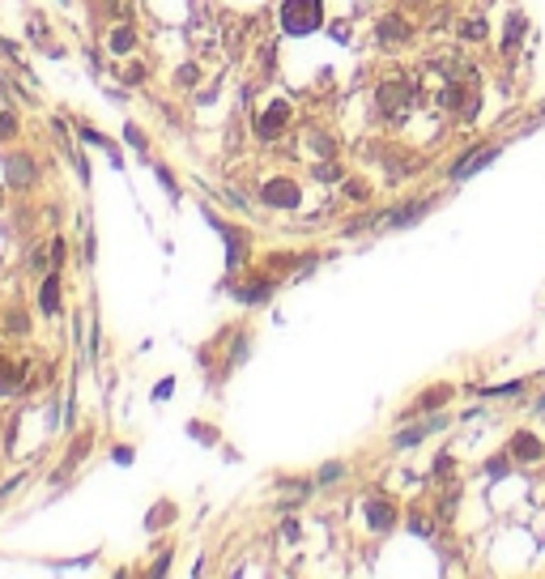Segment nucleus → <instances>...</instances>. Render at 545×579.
I'll return each instance as SVG.
<instances>
[{
    "label": "nucleus",
    "instance_id": "obj_19",
    "mask_svg": "<svg viewBox=\"0 0 545 579\" xmlns=\"http://www.w3.org/2000/svg\"><path fill=\"white\" fill-rule=\"evenodd\" d=\"M465 34H469V38H482V34H486V21H469Z\"/></svg>",
    "mask_w": 545,
    "mask_h": 579
},
{
    "label": "nucleus",
    "instance_id": "obj_2",
    "mask_svg": "<svg viewBox=\"0 0 545 579\" xmlns=\"http://www.w3.org/2000/svg\"><path fill=\"white\" fill-rule=\"evenodd\" d=\"M409 98H414V81H409V77H388V81L379 85V107H384V111H392V115H396V111H405V107H409Z\"/></svg>",
    "mask_w": 545,
    "mask_h": 579
},
{
    "label": "nucleus",
    "instance_id": "obj_1",
    "mask_svg": "<svg viewBox=\"0 0 545 579\" xmlns=\"http://www.w3.org/2000/svg\"><path fill=\"white\" fill-rule=\"evenodd\" d=\"M324 26V0H286L281 4V30L286 34H311Z\"/></svg>",
    "mask_w": 545,
    "mask_h": 579
},
{
    "label": "nucleus",
    "instance_id": "obj_14",
    "mask_svg": "<svg viewBox=\"0 0 545 579\" xmlns=\"http://www.w3.org/2000/svg\"><path fill=\"white\" fill-rule=\"evenodd\" d=\"M111 51H115V55H124V51H132V30H128V26L111 34Z\"/></svg>",
    "mask_w": 545,
    "mask_h": 579
},
{
    "label": "nucleus",
    "instance_id": "obj_12",
    "mask_svg": "<svg viewBox=\"0 0 545 579\" xmlns=\"http://www.w3.org/2000/svg\"><path fill=\"white\" fill-rule=\"evenodd\" d=\"M17 388H21V371L0 358V392H17Z\"/></svg>",
    "mask_w": 545,
    "mask_h": 579
},
{
    "label": "nucleus",
    "instance_id": "obj_8",
    "mask_svg": "<svg viewBox=\"0 0 545 579\" xmlns=\"http://www.w3.org/2000/svg\"><path fill=\"white\" fill-rule=\"evenodd\" d=\"M512 456L533 465V460H541V456H545V448H541V439H537V435H516V443H512Z\"/></svg>",
    "mask_w": 545,
    "mask_h": 579
},
{
    "label": "nucleus",
    "instance_id": "obj_5",
    "mask_svg": "<svg viewBox=\"0 0 545 579\" xmlns=\"http://www.w3.org/2000/svg\"><path fill=\"white\" fill-rule=\"evenodd\" d=\"M286 119H290V102H273V107L264 111V119H256V132L269 141V136H277V132L286 128Z\"/></svg>",
    "mask_w": 545,
    "mask_h": 579
},
{
    "label": "nucleus",
    "instance_id": "obj_7",
    "mask_svg": "<svg viewBox=\"0 0 545 579\" xmlns=\"http://www.w3.org/2000/svg\"><path fill=\"white\" fill-rule=\"evenodd\" d=\"M213 226H217V230H222V239L230 243V251H226V264L234 269V264L247 256V234H243V230H234V226H226V222H213Z\"/></svg>",
    "mask_w": 545,
    "mask_h": 579
},
{
    "label": "nucleus",
    "instance_id": "obj_9",
    "mask_svg": "<svg viewBox=\"0 0 545 579\" xmlns=\"http://www.w3.org/2000/svg\"><path fill=\"white\" fill-rule=\"evenodd\" d=\"M9 183H13V188H30V183H34V166H30L26 158H13V162H9Z\"/></svg>",
    "mask_w": 545,
    "mask_h": 579
},
{
    "label": "nucleus",
    "instance_id": "obj_15",
    "mask_svg": "<svg viewBox=\"0 0 545 579\" xmlns=\"http://www.w3.org/2000/svg\"><path fill=\"white\" fill-rule=\"evenodd\" d=\"M379 38H405V21H384V26H379Z\"/></svg>",
    "mask_w": 545,
    "mask_h": 579
},
{
    "label": "nucleus",
    "instance_id": "obj_13",
    "mask_svg": "<svg viewBox=\"0 0 545 579\" xmlns=\"http://www.w3.org/2000/svg\"><path fill=\"white\" fill-rule=\"evenodd\" d=\"M520 34H524V13H512V21H507V34H503V51H512V47L520 43Z\"/></svg>",
    "mask_w": 545,
    "mask_h": 579
},
{
    "label": "nucleus",
    "instance_id": "obj_3",
    "mask_svg": "<svg viewBox=\"0 0 545 579\" xmlns=\"http://www.w3.org/2000/svg\"><path fill=\"white\" fill-rule=\"evenodd\" d=\"M260 196H264V205H273V209H294V205H298V188H294L290 179H269Z\"/></svg>",
    "mask_w": 545,
    "mask_h": 579
},
{
    "label": "nucleus",
    "instance_id": "obj_18",
    "mask_svg": "<svg viewBox=\"0 0 545 579\" xmlns=\"http://www.w3.org/2000/svg\"><path fill=\"white\" fill-rule=\"evenodd\" d=\"M9 328H13V332H26L30 324H26V315H21V311H9Z\"/></svg>",
    "mask_w": 545,
    "mask_h": 579
},
{
    "label": "nucleus",
    "instance_id": "obj_16",
    "mask_svg": "<svg viewBox=\"0 0 545 579\" xmlns=\"http://www.w3.org/2000/svg\"><path fill=\"white\" fill-rule=\"evenodd\" d=\"M13 132H17V115H13V111H4V115H0V141H4V136H13Z\"/></svg>",
    "mask_w": 545,
    "mask_h": 579
},
{
    "label": "nucleus",
    "instance_id": "obj_4",
    "mask_svg": "<svg viewBox=\"0 0 545 579\" xmlns=\"http://www.w3.org/2000/svg\"><path fill=\"white\" fill-rule=\"evenodd\" d=\"M362 512H367V524H371L375 533H388V529L396 524V507H392L388 499H367Z\"/></svg>",
    "mask_w": 545,
    "mask_h": 579
},
{
    "label": "nucleus",
    "instance_id": "obj_6",
    "mask_svg": "<svg viewBox=\"0 0 545 579\" xmlns=\"http://www.w3.org/2000/svg\"><path fill=\"white\" fill-rule=\"evenodd\" d=\"M490 158H499V145H477V153H469L465 162H456V171H452V179L460 183V179H469L473 171H482Z\"/></svg>",
    "mask_w": 545,
    "mask_h": 579
},
{
    "label": "nucleus",
    "instance_id": "obj_17",
    "mask_svg": "<svg viewBox=\"0 0 545 579\" xmlns=\"http://www.w3.org/2000/svg\"><path fill=\"white\" fill-rule=\"evenodd\" d=\"M443 401H448V388H439V392L422 396V409H435V405H443Z\"/></svg>",
    "mask_w": 545,
    "mask_h": 579
},
{
    "label": "nucleus",
    "instance_id": "obj_10",
    "mask_svg": "<svg viewBox=\"0 0 545 579\" xmlns=\"http://www.w3.org/2000/svg\"><path fill=\"white\" fill-rule=\"evenodd\" d=\"M426 209H431L426 200H414V205H405V209H396V213H388V222H392V226H409V222H418V217H422Z\"/></svg>",
    "mask_w": 545,
    "mask_h": 579
},
{
    "label": "nucleus",
    "instance_id": "obj_11",
    "mask_svg": "<svg viewBox=\"0 0 545 579\" xmlns=\"http://www.w3.org/2000/svg\"><path fill=\"white\" fill-rule=\"evenodd\" d=\"M38 303H43V311H47V315H55V311H60V281H55V277H47V281H43V298H38Z\"/></svg>",
    "mask_w": 545,
    "mask_h": 579
}]
</instances>
